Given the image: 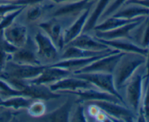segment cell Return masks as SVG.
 <instances>
[{"label": "cell", "mask_w": 149, "mask_h": 122, "mask_svg": "<svg viewBox=\"0 0 149 122\" xmlns=\"http://www.w3.org/2000/svg\"><path fill=\"white\" fill-rule=\"evenodd\" d=\"M146 62V56L138 53L126 52L121 58L113 73L116 89L124 87L138 68Z\"/></svg>", "instance_id": "1"}, {"label": "cell", "mask_w": 149, "mask_h": 122, "mask_svg": "<svg viewBox=\"0 0 149 122\" xmlns=\"http://www.w3.org/2000/svg\"><path fill=\"white\" fill-rule=\"evenodd\" d=\"M45 67L46 65H26L9 60L3 68L0 78L4 80L15 79L29 81L39 76L45 70Z\"/></svg>", "instance_id": "2"}, {"label": "cell", "mask_w": 149, "mask_h": 122, "mask_svg": "<svg viewBox=\"0 0 149 122\" xmlns=\"http://www.w3.org/2000/svg\"><path fill=\"white\" fill-rule=\"evenodd\" d=\"M34 39L36 44V56L42 65H51L61 59L59 49L46 33L36 32Z\"/></svg>", "instance_id": "3"}, {"label": "cell", "mask_w": 149, "mask_h": 122, "mask_svg": "<svg viewBox=\"0 0 149 122\" xmlns=\"http://www.w3.org/2000/svg\"><path fill=\"white\" fill-rule=\"evenodd\" d=\"M137 71L124 86L126 87L125 88L126 105L127 104L129 107H130L132 111L138 113L141 108L143 88L144 86L143 82L145 78L143 76L142 73Z\"/></svg>", "instance_id": "4"}, {"label": "cell", "mask_w": 149, "mask_h": 122, "mask_svg": "<svg viewBox=\"0 0 149 122\" xmlns=\"http://www.w3.org/2000/svg\"><path fill=\"white\" fill-rule=\"evenodd\" d=\"M75 76L83 78L91 82L95 87H98L101 90L113 94L117 97L125 105L126 103L124 101L121 94L118 92L113 81V76L112 73H81L73 74Z\"/></svg>", "instance_id": "5"}, {"label": "cell", "mask_w": 149, "mask_h": 122, "mask_svg": "<svg viewBox=\"0 0 149 122\" xmlns=\"http://www.w3.org/2000/svg\"><path fill=\"white\" fill-rule=\"evenodd\" d=\"M126 53L125 52H119L106 55L97 60L94 61L90 65L76 71L74 74L81 73H113L120 60L121 58Z\"/></svg>", "instance_id": "6"}, {"label": "cell", "mask_w": 149, "mask_h": 122, "mask_svg": "<svg viewBox=\"0 0 149 122\" xmlns=\"http://www.w3.org/2000/svg\"><path fill=\"white\" fill-rule=\"evenodd\" d=\"M86 103L94 105L97 107L103 110L109 116L117 119L118 121H133V118L135 117V114L132 113L131 109H128L123 105H120L119 103L106 100H93Z\"/></svg>", "instance_id": "7"}, {"label": "cell", "mask_w": 149, "mask_h": 122, "mask_svg": "<svg viewBox=\"0 0 149 122\" xmlns=\"http://www.w3.org/2000/svg\"><path fill=\"white\" fill-rule=\"evenodd\" d=\"M96 0H79L65 3L63 5L52 10L50 13L52 17H74L79 16L80 13L84 10L91 8L92 6L95 3Z\"/></svg>", "instance_id": "8"}, {"label": "cell", "mask_w": 149, "mask_h": 122, "mask_svg": "<svg viewBox=\"0 0 149 122\" xmlns=\"http://www.w3.org/2000/svg\"><path fill=\"white\" fill-rule=\"evenodd\" d=\"M69 76L68 77L62 78L57 82L49 85V89L51 91L61 93L63 92L77 91L79 89H85L97 88L95 87L91 82L79 77Z\"/></svg>", "instance_id": "9"}, {"label": "cell", "mask_w": 149, "mask_h": 122, "mask_svg": "<svg viewBox=\"0 0 149 122\" xmlns=\"http://www.w3.org/2000/svg\"><path fill=\"white\" fill-rule=\"evenodd\" d=\"M63 94H74L79 97L77 103L80 102H87L93 101V100H106V101L113 102L116 103H122V101L116 97L113 94L107 92L103 91V90H97L96 88H90L85 89H79L77 91H68V92H63ZM124 105V104H123Z\"/></svg>", "instance_id": "10"}, {"label": "cell", "mask_w": 149, "mask_h": 122, "mask_svg": "<svg viewBox=\"0 0 149 122\" xmlns=\"http://www.w3.org/2000/svg\"><path fill=\"white\" fill-rule=\"evenodd\" d=\"M1 32L4 39L17 48L25 46L29 41L27 28L24 25L13 23Z\"/></svg>", "instance_id": "11"}, {"label": "cell", "mask_w": 149, "mask_h": 122, "mask_svg": "<svg viewBox=\"0 0 149 122\" xmlns=\"http://www.w3.org/2000/svg\"><path fill=\"white\" fill-rule=\"evenodd\" d=\"M39 27L42 28L47 35L60 51L64 48V28L62 23L57 20L56 17H52L51 20L39 23Z\"/></svg>", "instance_id": "12"}, {"label": "cell", "mask_w": 149, "mask_h": 122, "mask_svg": "<svg viewBox=\"0 0 149 122\" xmlns=\"http://www.w3.org/2000/svg\"><path fill=\"white\" fill-rule=\"evenodd\" d=\"M71 75V71L64 68L52 67L49 65H46L45 70L39 76L33 78L31 80L26 81L31 84H52L57 82L62 78L68 77Z\"/></svg>", "instance_id": "13"}, {"label": "cell", "mask_w": 149, "mask_h": 122, "mask_svg": "<svg viewBox=\"0 0 149 122\" xmlns=\"http://www.w3.org/2000/svg\"><path fill=\"white\" fill-rule=\"evenodd\" d=\"M144 19L124 25V26H120V27L116 28L115 29H112V30L110 31H96L95 36L99 38V39H106V40L125 39L133 42L132 32L134 31V30L136 28L137 26L141 24Z\"/></svg>", "instance_id": "14"}, {"label": "cell", "mask_w": 149, "mask_h": 122, "mask_svg": "<svg viewBox=\"0 0 149 122\" xmlns=\"http://www.w3.org/2000/svg\"><path fill=\"white\" fill-rule=\"evenodd\" d=\"M26 45H27L29 47L23 46L21 48H17L13 53H12L10 60L19 64L33 65H42L38 59L36 54L35 53L36 52L34 49L31 48V46H33V42L29 39Z\"/></svg>", "instance_id": "15"}, {"label": "cell", "mask_w": 149, "mask_h": 122, "mask_svg": "<svg viewBox=\"0 0 149 122\" xmlns=\"http://www.w3.org/2000/svg\"><path fill=\"white\" fill-rule=\"evenodd\" d=\"M98 41L102 43L105 44L109 46L116 48L118 50L122 51L125 52H132V53L141 54L143 55L147 56L148 52V48L142 47L141 46L132 43V41L127 40L125 39H110V40H106V39H99L95 37Z\"/></svg>", "instance_id": "16"}, {"label": "cell", "mask_w": 149, "mask_h": 122, "mask_svg": "<svg viewBox=\"0 0 149 122\" xmlns=\"http://www.w3.org/2000/svg\"><path fill=\"white\" fill-rule=\"evenodd\" d=\"M67 45H72L90 51H102L110 49L109 46L100 42L95 36L92 37L87 33H81Z\"/></svg>", "instance_id": "17"}, {"label": "cell", "mask_w": 149, "mask_h": 122, "mask_svg": "<svg viewBox=\"0 0 149 122\" xmlns=\"http://www.w3.org/2000/svg\"><path fill=\"white\" fill-rule=\"evenodd\" d=\"M63 52L61 55V59L65 60L72 59V58H86L100 56V55L111 53L115 51H117L118 49H108L102 51H90L72 46V45H66V47L63 48Z\"/></svg>", "instance_id": "18"}, {"label": "cell", "mask_w": 149, "mask_h": 122, "mask_svg": "<svg viewBox=\"0 0 149 122\" xmlns=\"http://www.w3.org/2000/svg\"><path fill=\"white\" fill-rule=\"evenodd\" d=\"M91 8L84 10L78 17L77 20L73 24L69 25V27L64 31L63 39L64 45H67L68 43L74 40L75 38L79 36L80 33H82L83 28L85 25Z\"/></svg>", "instance_id": "19"}, {"label": "cell", "mask_w": 149, "mask_h": 122, "mask_svg": "<svg viewBox=\"0 0 149 122\" xmlns=\"http://www.w3.org/2000/svg\"><path fill=\"white\" fill-rule=\"evenodd\" d=\"M74 103L72 101H67L61 107H58L55 110L47 113L45 116H41L42 118L40 121H68V118L72 110L73 105Z\"/></svg>", "instance_id": "20"}, {"label": "cell", "mask_w": 149, "mask_h": 122, "mask_svg": "<svg viewBox=\"0 0 149 122\" xmlns=\"http://www.w3.org/2000/svg\"><path fill=\"white\" fill-rule=\"evenodd\" d=\"M128 7L119 10L112 15L113 17L120 18L132 19L141 16H149V8L137 4H125Z\"/></svg>", "instance_id": "21"}, {"label": "cell", "mask_w": 149, "mask_h": 122, "mask_svg": "<svg viewBox=\"0 0 149 122\" xmlns=\"http://www.w3.org/2000/svg\"><path fill=\"white\" fill-rule=\"evenodd\" d=\"M147 16H141V17H135L132 19H126V18H120V17H115L112 16V17L106 19V20L100 24L97 25L94 28L93 30L98 31H107L115 29L116 28H119L124 25L128 24V23H132V22L138 21V20H143Z\"/></svg>", "instance_id": "22"}, {"label": "cell", "mask_w": 149, "mask_h": 122, "mask_svg": "<svg viewBox=\"0 0 149 122\" xmlns=\"http://www.w3.org/2000/svg\"><path fill=\"white\" fill-rule=\"evenodd\" d=\"M35 99L26 95H16L7 97L6 100H2L0 102V106L7 108H28Z\"/></svg>", "instance_id": "23"}, {"label": "cell", "mask_w": 149, "mask_h": 122, "mask_svg": "<svg viewBox=\"0 0 149 122\" xmlns=\"http://www.w3.org/2000/svg\"><path fill=\"white\" fill-rule=\"evenodd\" d=\"M110 1L111 0H99L98 4L95 8L93 14L89 18H87V21L86 22L85 25H84L81 33H88L90 31L94 29V28L97 25V22L98 21L99 18H100V17H101L102 13L104 12Z\"/></svg>", "instance_id": "24"}, {"label": "cell", "mask_w": 149, "mask_h": 122, "mask_svg": "<svg viewBox=\"0 0 149 122\" xmlns=\"http://www.w3.org/2000/svg\"><path fill=\"white\" fill-rule=\"evenodd\" d=\"M41 3L32 4V7L28 10L26 13V20L29 23H33L39 20L42 17L44 13L46 12V10L50 8L49 6L42 5Z\"/></svg>", "instance_id": "25"}, {"label": "cell", "mask_w": 149, "mask_h": 122, "mask_svg": "<svg viewBox=\"0 0 149 122\" xmlns=\"http://www.w3.org/2000/svg\"><path fill=\"white\" fill-rule=\"evenodd\" d=\"M0 95H2L6 97H10L12 96L25 95V94L22 91H20L13 87L7 81L0 78Z\"/></svg>", "instance_id": "26"}, {"label": "cell", "mask_w": 149, "mask_h": 122, "mask_svg": "<svg viewBox=\"0 0 149 122\" xmlns=\"http://www.w3.org/2000/svg\"><path fill=\"white\" fill-rule=\"evenodd\" d=\"M26 8V7H23L13 12H10L7 13V15L3 16V17H1V20L0 21V32L4 30V28L8 27V26H10L11 24H13L15 19Z\"/></svg>", "instance_id": "27"}, {"label": "cell", "mask_w": 149, "mask_h": 122, "mask_svg": "<svg viewBox=\"0 0 149 122\" xmlns=\"http://www.w3.org/2000/svg\"><path fill=\"white\" fill-rule=\"evenodd\" d=\"M29 114L35 118L41 117L46 110V106L42 101L35 100L28 107Z\"/></svg>", "instance_id": "28"}, {"label": "cell", "mask_w": 149, "mask_h": 122, "mask_svg": "<svg viewBox=\"0 0 149 122\" xmlns=\"http://www.w3.org/2000/svg\"><path fill=\"white\" fill-rule=\"evenodd\" d=\"M128 0H116L113 4H111L108 8H106V10L104 11V13L101 15V17L106 18V17L113 15Z\"/></svg>", "instance_id": "29"}, {"label": "cell", "mask_w": 149, "mask_h": 122, "mask_svg": "<svg viewBox=\"0 0 149 122\" xmlns=\"http://www.w3.org/2000/svg\"><path fill=\"white\" fill-rule=\"evenodd\" d=\"M25 7V6H24ZM23 7L22 6L15 5V4H10V3H1L0 4V17H3L4 15H7V13L13 12L14 10H17L19 8Z\"/></svg>", "instance_id": "30"}, {"label": "cell", "mask_w": 149, "mask_h": 122, "mask_svg": "<svg viewBox=\"0 0 149 122\" xmlns=\"http://www.w3.org/2000/svg\"><path fill=\"white\" fill-rule=\"evenodd\" d=\"M73 119L71 121H85L86 119L84 116V110L81 106L79 105L75 111L74 112V114L72 116Z\"/></svg>", "instance_id": "31"}, {"label": "cell", "mask_w": 149, "mask_h": 122, "mask_svg": "<svg viewBox=\"0 0 149 122\" xmlns=\"http://www.w3.org/2000/svg\"><path fill=\"white\" fill-rule=\"evenodd\" d=\"M50 1H53V2L56 3V4H61V3H65V2H71V1H79V0H50Z\"/></svg>", "instance_id": "32"}, {"label": "cell", "mask_w": 149, "mask_h": 122, "mask_svg": "<svg viewBox=\"0 0 149 122\" xmlns=\"http://www.w3.org/2000/svg\"><path fill=\"white\" fill-rule=\"evenodd\" d=\"M146 75L149 76V46H148V52L146 56Z\"/></svg>", "instance_id": "33"}, {"label": "cell", "mask_w": 149, "mask_h": 122, "mask_svg": "<svg viewBox=\"0 0 149 122\" xmlns=\"http://www.w3.org/2000/svg\"><path fill=\"white\" fill-rule=\"evenodd\" d=\"M142 1V0H128L127 1H126V2H125V4H128V3H130V2H132V1ZM125 4H124V5H125Z\"/></svg>", "instance_id": "34"}, {"label": "cell", "mask_w": 149, "mask_h": 122, "mask_svg": "<svg viewBox=\"0 0 149 122\" xmlns=\"http://www.w3.org/2000/svg\"><path fill=\"white\" fill-rule=\"evenodd\" d=\"M4 1L5 2H10V1H15V0H0V1Z\"/></svg>", "instance_id": "35"}, {"label": "cell", "mask_w": 149, "mask_h": 122, "mask_svg": "<svg viewBox=\"0 0 149 122\" xmlns=\"http://www.w3.org/2000/svg\"><path fill=\"white\" fill-rule=\"evenodd\" d=\"M1 72H2V69H1V68H0V75L1 74Z\"/></svg>", "instance_id": "36"}]
</instances>
